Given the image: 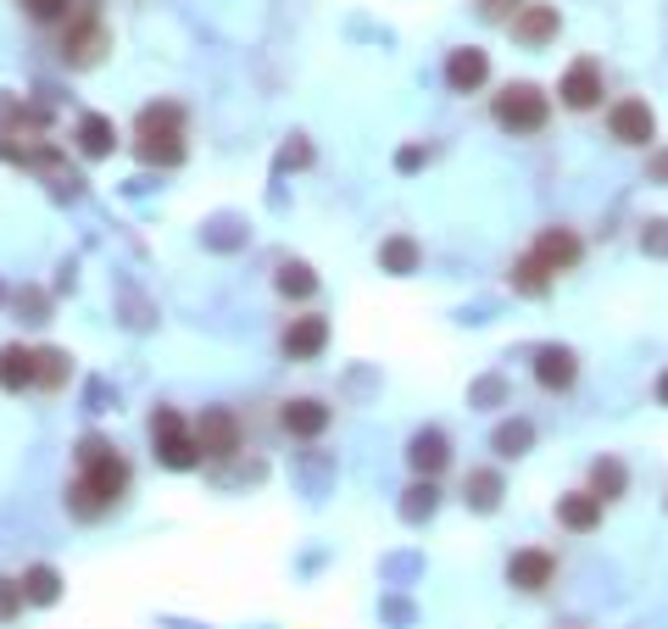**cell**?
Returning <instances> with one entry per match:
<instances>
[{"label":"cell","mask_w":668,"mask_h":629,"mask_svg":"<svg viewBox=\"0 0 668 629\" xmlns=\"http://www.w3.org/2000/svg\"><path fill=\"white\" fill-rule=\"evenodd\" d=\"M78 485H73V507H78V518H101L123 491H128V462L117 457V452H107L101 441H89L78 446Z\"/></svg>","instance_id":"6da1fadb"},{"label":"cell","mask_w":668,"mask_h":629,"mask_svg":"<svg viewBox=\"0 0 668 629\" xmlns=\"http://www.w3.org/2000/svg\"><path fill=\"white\" fill-rule=\"evenodd\" d=\"M491 112H496V123L512 128V134H541L546 118H552V101H546L535 84H507V89L496 95Z\"/></svg>","instance_id":"7a4b0ae2"},{"label":"cell","mask_w":668,"mask_h":629,"mask_svg":"<svg viewBox=\"0 0 668 629\" xmlns=\"http://www.w3.org/2000/svg\"><path fill=\"white\" fill-rule=\"evenodd\" d=\"M151 441H157V457L168 462V468H196L201 462V446H196V434H189V423L173 412V407H162L157 418H151Z\"/></svg>","instance_id":"3957f363"},{"label":"cell","mask_w":668,"mask_h":629,"mask_svg":"<svg viewBox=\"0 0 668 629\" xmlns=\"http://www.w3.org/2000/svg\"><path fill=\"white\" fill-rule=\"evenodd\" d=\"M139 157H146V162H178L184 157L178 112L173 107H146V112H139Z\"/></svg>","instance_id":"277c9868"},{"label":"cell","mask_w":668,"mask_h":629,"mask_svg":"<svg viewBox=\"0 0 668 629\" xmlns=\"http://www.w3.org/2000/svg\"><path fill=\"white\" fill-rule=\"evenodd\" d=\"M189 434H196L201 457H234L240 452V418H234L228 407H207L196 423H189Z\"/></svg>","instance_id":"5b68a950"},{"label":"cell","mask_w":668,"mask_h":629,"mask_svg":"<svg viewBox=\"0 0 668 629\" xmlns=\"http://www.w3.org/2000/svg\"><path fill=\"white\" fill-rule=\"evenodd\" d=\"M557 95H562V107H568V112H596V107H602V62L580 57L574 67L562 73Z\"/></svg>","instance_id":"8992f818"},{"label":"cell","mask_w":668,"mask_h":629,"mask_svg":"<svg viewBox=\"0 0 668 629\" xmlns=\"http://www.w3.org/2000/svg\"><path fill=\"white\" fill-rule=\"evenodd\" d=\"M607 128H613V139H618V145H652L657 118H652V107H646V101H618V107L607 112Z\"/></svg>","instance_id":"52a82bcc"},{"label":"cell","mask_w":668,"mask_h":629,"mask_svg":"<svg viewBox=\"0 0 668 629\" xmlns=\"http://www.w3.org/2000/svg\"><path fill=\"white\" fill-rule=\"evenodd\" d=\"M552 574H557V557L541 552V546H530V552H512V563H507V585H518V591H546Z\"/></svg>","instance_id":"ba28073f"},{"label":"cell","mask_w":668,"mask_h":629,"mask_svg":"<svg viewBox=\"0 0 668 629\" xmlns=\"http://www.w3.org/2000/svg\"><path fill=\"white\" fill-rule=\"evenodd\" d=\"M329 346V318L307 312V318H290V329H284V357L290 362H307Z\"/></svg>","instance_id":"9c48e42d"},{"label":"cell","mask_w":668,"mask_h":629,"mask_svg":"<svg viewBox=\"0 0 668 629\" xmlns=\"http://www.w3.org/2000/svg\"><path fill=\"white\" fill-rule=\"evenodd\" d=\"M329 418H334V412H329L318 396H296V402L279 407V423L290 429V434H301V441H318V434L329 429Z\"/></svg>","instance_id":"30bf717a"},{"label":"cell","mask_w":668,"mask_h":629,"mask_svg":"<svg viewBox=\"0 0 668 629\" xmlns=\"http://www.w3.org/2000/svg\"><path fill=\"white\" fill-rule=\"evenodd\" d=\"M546 273H568V268H574L580 262V239L574 234H568V229H546L541 239H535V251H530Z\"/></svg>","instance_id":"8fae6325"},{"label":"cell","mask_w":668,"mask_h":629,"mask_svg":"<svg viewBox=\"0 0 668 629\" xmlns=\"http://www.w3.org/2000/svg\"><path fill=\"white\" fill-rule=\"evenodd\" d=\"M407 462L423 473V479H435L446 462H451V446H446V434L441 429H418L412 434V446H407Z\"/></svg>","instance_id":"7c38bea8"},{"label":"cell","mask_w":668,"mask_h":629,"mask_svg":"<svg viewBox=\"0 0 668 629\" xmlns=\"http://www.w3.org/2000/svg\"><path fill=\"white\" fill-rule=\"evenodd\" d=\"M485 78H491V57H485V51H473V45H462V51H451V62H446V84H451L457 95L480 89Z\"/></svg>","instance_id":"4fadbf2b"},{"label":"cell","mask_w":668,"mask_h":629,"mask_svg":"<svg viewBox=\"0 0 668 629\" xmlns=\"http://www.w3.org/2000/svg\"><path fill=\"white\" fill-rule=\"evenodd\" d=\"M574 373H580V362H574V351H568V346L535 351V379L546 384V391H568V384H574Z\"/></svg>","instance_id":"5bb4252c"},{"label":"cell","mask_w":668,"mask_h":629,"mask_svg":"<svg viewBox=\"0 0 668 629\" xmlns=\"http://www.w3.org/2000/svg\"><path fill=\"white\" fill-rule=\"evenodd\" d=\"M557 523H562V529H574V535H585V529H596V523H602V502H596L591 491L562 496V502H557Z\"/></svg>","instance_id":"9a60e30c"},{"label":"cell","mask_w":668,"mask_h":629,"mask_svg":"<svg viewBox=\"0 0 668 629\" xmlns=\"http://www.w3.org/2000/svg\"><path fill=\"white\" fill-rule=\"evenodd\" d=\"M552 34H557V7H523V12H512V39L546 45Z\"/></svg>","instance_id":"2e32d148"},{"label":"cell","mask_w":668,"mask_h":629,"mask_svg":"<svg viewBox=\"0 0 668 629\" xmlns=\"http://www.w3.org/2000/svg\"><path fill=\"white\" fill-rule=\"evenodd\" d=\"M23 596H28L34 607H57V602H62V574H57L51 563H34V568L23 574Z\"/></svg>","instance_id":"e0dca14e"},{"label":"cell","mask_w":668,"mask_h":629,"mask_svg":"<svg viewBox=\"0 0 668 629\" xmlns=\"http://www.w3.org/2000/svg\"><path fill=\"white\" fill-rule=\"evenodd\" d=\"M34 379H39V351H23V346L0 351V384H7V391H23Z\"/></svg>","instance_id":"ac0fdd59"},{"label":"cell","mask_w":668,"mask_h":629,"mask_svg":"<svg viewBox=\"0 0 668 629\" xmlns=\"http://www.w3.org/2000/svg\"><path fill=\"white\" fill-rule=\"evenodd\" d=\"M112 145H117V128H112V118L89 112V118L78 123V151H84V157H112Z\"/></svg>","instance_id":"d6986e66"},{"label":"cell","mask_w":668,"mask_h":629,"mask_svg":"<svg viewBox=\"0 0 668 629\" xmlns=\"http://www.w3.org/2000/svg\"><path fill=\"white\" fill-rule=\"evenodd\" d=\"M591 496H596V502H613V496H624V462L602 457V462L591 468Z\"/></svg>","instance_id":"ffe728a7"},{"label":"cell","mask_w":668,"mask_h":629,"mask_svg":"<svg viewBox=\"0 0 668 629\" xmlns=\"http://www.w3.org/2000/svg\"><path fill=\"white\" fill-rule=\"evenodd\" d=\"M279 289H284V296H312V289H318V273H312L307 262H284V268H279Z\"/></svg>","instance_id":"44dd1931"},{"label":"cell","mask_w":668,"mask_h":629,"mask_svg":"<svg viewBox=\"0 0 668 629\" xmlns=\"http://www.w3.org/2000/svg\"><path fill=\"white\" fill-rule=\"evenodd\" d=\"M379 262H385L391 273H412V268H418V246H412V239H385Z\"/></svg>","instance_id":"7402d4cb"},{"label":"cell","mask_w":668,"mask_h":629,"mask_svg":"<svg viewBox=\"0 0 668 629\" xmlns=\"http://www.w3.org/2000/svg\"><path fill=\"white\" fill-rule=\"evenodd\" d=\"M546 279H552V273H546L535 257H523V262L512 268V284L523 289V296H546Z\"/></svg>","instance_id":"603a6c76"},{"label":"cell","mask_w":668,"mask_h":629,"mask_svg":"<svg viewBox=\"0 0 668 629\" xmlns=\"http://www.w3.org/2000/svg\"><path fill=\"white\" fill-rule=\"evenodd\" d=\"M530 441H535L530 423H502V429H496V452H502V457H523V446H530Z\"/></svg>","instance_id":"cb8c5ba5"},{"label":"cell","mask_w":668,"mask_h":629,"mask_svg":"<svg viewBox=\"0 0 668 629\" xmlns=\"http://www.w3.org/2000/svg\"><path fill=\"white\" fill-rule=\"evenodd\" d=\"M435 496H441V491L429 485V479H423V485H412V491H407V502H401V518H407V523L429 518V513H435Z\"/></svg>","instance_id":"d4e9b609"},{"label":"cell","mask_w":668,"mask_h":629,"mask_svg":"<svg viewBox=\"0 0 668 629\" xmlns=\"http://www.w3.org/2000/svg\"><path fill=\"white\" fill-rule=\"evenodd\" d=\"M468 491H473L468 502H473V507H480V513H491V507H496V496H502V485H496V473H468Z\"/></svg>","instance_id":"484cf974"},{"label":"cell","mask_w":668,"mask_h":629,"mask_svg":"<svg viewBox=\"0 0 668 629\" xmlns=\"http://www.w3.org/2000/svg\"><path fill=\"white\" fill-rule=\"evenodd\" d=\"M62 379H67V351H39V379H34V384H45V391H57Z\"/></svg>","instance_id":"4316f807"},{"label":"cell","mask_w":668,"mask_h":629,"mask_svg":"<svg viewBox=\"0 0 668 629\" xmlns=\"http://www.w3.org/2000/svg\"><path fill=\"white\" fill-rule=\"evenodd\" d=\"M23 579H0V624H12L17 613H23Z\"/></svg>","instance_id":"83f0119b"},{"label":"cell","mask_w":668,"mask_h":629,"mask_svg":"<svg viewBox=\"0 0 668 629\" xmlns=\"http://www.w3.org/2000/svg\"><path fill=\"white\" fill-rule=\"evenodd\" d=\"M23 7H28L39 23H51V17H62V12H67V0H23Z\"/></svg>","instance_id":"f1b7e54d"},{"label":"cell","mask_w":668,"mask_h":629,"mask_svg":"<svg viewBox=\"0 0 668 629\" xmlns=\"http://www.w3.org/2000/svg\"><path fill=\"white\" fill-rule=\"evenodd\" d=\"M657 396H663V407H668V373L657 379Z\"/></svg>","instance_id":"f546056e"}]
</instances>
